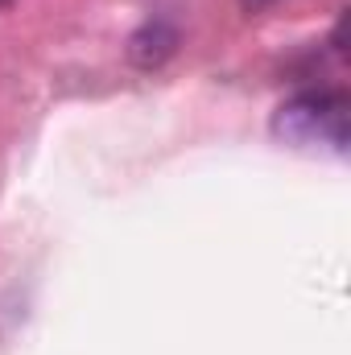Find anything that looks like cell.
Masks as SVG:
<instances>
[{
  "mask_svg": "<svg viewBox=\"0 0 351 355\" xmlns=\"http://www.w3.org/2000/svg\"><path fill=\"white\" fill-rule=\"evenodd\" d=\"M348 116L351 103L343 91H298L273 112V137L293 145V149H348Z\"/></svg>",
  "mask_w": 351,
  "mask_h": 355,
  "instance_id": "obj_1",
  "label": "cell"
},
{
  "mask_svg": "<svg viewBox=\"0 0 351 355\" xmlns=\"http://www.w3.org/2000/svg\"><path fill=\"white\" fill-rule=\"evenodd\" d=\"M178 29L170 21H145L132 37H128V62L137 71H157L178 54Z\"/></svg>",
  "mask_w": 351,
  "mask_h": 355,
  "instance_id": "obj_2",
  "label": "cell"
},
{
  "mask_svg": "<svg viewBox=\"0 0 351 355\" xmlns=\"http://www.w3.org/2000/svg\"><path fill=\"white\" fill-rule=\"evenodd\" d=\"M244 4H248V8H261V4H268V0H244Z\"/></svg>",
  "mask_w": 351,
  "mask_h": 355,
  "instance_id": "obj_3",
  "label": "cell"
},
{
  "mask_svg": "<svg viewBox=\"0 0 351 355\" xmlns=\"http://www.w3.org/2000/svg\"><path fill=\"white\" fill-rule=\"evenodd\" d=\"M8 4H12V0H0V8H8Z\"/></svg>",
  "mask_w": 351,
  "mask_h": 355,
  "instance_id": "obj_4",
  "label": "cell"
}]
</instances>
